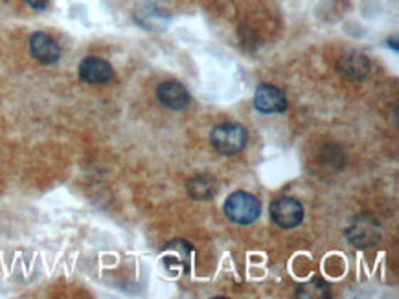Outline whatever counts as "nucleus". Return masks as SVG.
<instances>
[{"instance_id":"f257e3e1","label":"nucleus","mask_w":399,"mask_h":299,"mask_svg":"<svg viewBox=\"0 0 399 299\" xmlns=\"http://www.w3.org/2000/svg\"><path fill=\"white\" fill-rule=\"evenodd\" d=\"M249 140V132L241 124L235 121H225L219 124L218 127H213L212 134H210V141L212 147L221 154H235L243 151Z\"/></svg>"},{"instance_id":"20e7f679","label":"nucleus","mask_w":399,"mask_h":299,"mask_svg":"<svg viewBox=\"0 0 399 299\" xmlns=\"http://www.w3.org/2000/svg\"><path fill=\"white\" fill-rule=\"evenodd\" d=\"M271 217L280 228L293 229L304 220V207L297 198L280 197L271 204Z\"/></svg>"},{"instance_id":"f8f14e48","label":"nucleus","mask_w":399,"mask_h":299,"mask_svg":"<svg viewBox=\"0 0 399 299\" xmlns=\"http://www.w3.org/2000/svg\"><path fill=\"white\" fill-rule=\"evenodd\" d=\"M298 295H302V298H328L329 288L324 281L313 279V281L302 286L300 290H298Z\"/></svg>"},{"instance_id":"7ed1b4c3","label":"nucleus","mask_w":399,"mask_h":299,"mask_svg":"<svg viewBox=\"0 0 399 299\" xmlns=\"http://www.w3.org/2000/svg\"><path fill=\"white\" fill-rule=\"evenodd\" d=\"M346 237L350 239V242L355 248L368 250V248L377 246L379 241H381V226L372 217H357L348 228Z\"/></svg>"},{"instance_id":"1a4fd4ad","label":"nucleus","mask_w":399,"mask_h":299,"mask_svg":"<svg viewBox=\"0 0 399 299\" xmlns=\"http://www.w3.org/2000/svg\"><path fill=\"white\" fill-rule=\"evenodd\" d=\"M112 66L100 58H87L80 65V77L89 85H105L112 80Z\"/></svg>"},{"instance_id":"423d86ee","label":"nucleus","mask_w":399,"mask_h":299,"mask_svg":"<svg viewBox=\"0 0 399 299\" xmlns=\"http://www.w3.org/2000/svg\"><path fill=\"white\" fill-rule=\"evenodd\" d=\"M254 107L263 114H280L287 110V99L284 92L272 85H260L254 96Z\"/></svg>"},{"instance_id":"ddd939ff","label":"nucleus","mask_w":399,"mask_h":299,"mask_svg":"<svg viewBox=\"0 0 399 299\" xmlns=\"http://www.w3.org/2000/svg\"><path fill=\"white\" fill-rule=\"evenodd\" d=\"M31 9H36V11H43V9L48 8L50 0H24Z\"/></svg>"},{"instance_id":"4468645a","label":"nucleus","mask_w":399,"mask_h":299,"mask_svg":"<svg viewBox=\"0 0 399 299\" xmlns=\"http://www.w3.org/2000/svg\"><path fill=\"white\" fill-rule=\"evenodd\" d=\"M388 46H392V48H394L395 52H398V44H395V40H388Z\"/></svg>"},{"instance_id":"6e6552de","label":"nucleus","mask_w":399,"mask_h":299,"mask_svg":"<svg viewBox=\"0 0 399 299\" xmlns=\"http://www.w3.org/2000/svg\"><path fill=\"white\" fill-rule=\"evenodd\" d=\"M156 99L169 110H184L190 105V94L177 81H166L156 88Z\"/></svg>"},{"instance_id":"39448f33","label":"nucleus","mask_w":399,"mask_h":299,"mask_svg":"<svg viewBox=\"0 0 399 299\" xmlns=\"http://www.w3.org/2000/svg\"><path fill=\"white\" fill-rule=\"evenodd\" d=\"M368 58L361 52L342 53L337 61V72L350 81H363L370 74Z\"/></svg>"},{"instance_id":"f03ea898","label":"nucleus","mask_w":399,"mask_h":299,"mask_svg":"<svg viewBox=\"0 0 399 299\" xmlns=\"http://www.w3.org/2000/svg\"><path fill=\"white\" fill-rule=\"evenodd\" d=\"M260 213H262L260 200L247 191H235L226 198L225 215L235 224H252L254 220L260 217Z\"/></svg>"},{"instance_id":"0eeeda50","label":"nucleus","mask_w":399,"mask_h":299,"mask_svg":"<svg viewBox=\"0 0 399 299\" xmlns=\"http://www.w3.org/2000/svg\"><path fill=\"white\" fill-rule=\"evenodd\" d=\"M30 53L31 58L43 62V65H53L61 59L59 44L45 31H37L30 37Z\"/></svg>"},{"instance_id":"9b49d317","label":"nucleus","mask_w":399,"mask_h":299,"mask_svg":"<svg viewBox=\"0 0 399 299\" xmlns=\"http://www.w3.org/2000/svg\"><path fill=\"white\" fill-rule=\"evenodd\" d=\"M188 193L196 200H206V198L216 197L218 193V182L210 175H197L188 182Z\"/></svg>"},{"instance_id":"9d476101","label":"nucleus","mask_w":399,"mask_h":299,"mask_svg":"<svg viewBox=\"0 0 399 299\" xmlns=\"http://www.w3.org/2000/svg\"><path fill=\"white\" fill-rule=\"evenodd\" d=\"M164 251V263L168 264L169 268H177L179 272H186L188 266H190L191 251H193L191 244H188L184 241H171L169 244H166Z\"/></svg>"}]
</instances>
